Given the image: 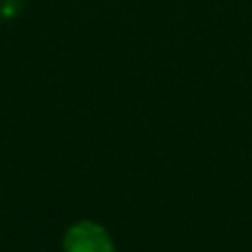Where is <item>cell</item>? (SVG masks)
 <instances>
[{
  "label": "cell",
  "instance_id": "6da1fadb",
  "mask_svg": "<svg viewBox=\"0 0 252 252\" xmlns=\"http://www.w3.org/2000/svg\"><path fill=\"white\" fill-rule=\"evenodd\" d=\"M64 252H115V244L104 226L78 221L64 237Z\"/></svg>",
  "mask_w": 252,
  "mask_h": 252
}]
</instances>
